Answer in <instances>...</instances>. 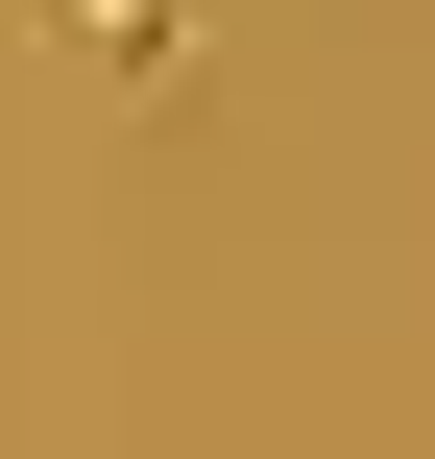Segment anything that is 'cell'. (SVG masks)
<instances>
[{
	"instance_id": "6da1fadb",
	"label": "cell",
	"mask_w": 435,
	"mask_h": 459,
	"mask_svg": "<svg viewBox=\"0 0 435 459\" xmlns=\"http://www.w3.org/2000/svg\"><path fill=\"white\" fill-rule=\"evenodd\" d=\"M48 73H97V97H170V73H194V0H48Z\"/></svg>"
}]
</instances>
